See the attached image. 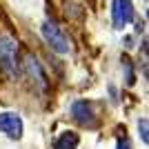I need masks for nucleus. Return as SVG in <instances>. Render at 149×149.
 <instances>
[{
  "instance_id": "1a4fd4ad",
  "label": "nucleus",
  "mask_w": 149,
  "mask_h": 149,
  "mask_svg": "<svg viewBox=\"0 0 149 149\" xmlns=\"http://www.w3.org/2000/svg\"><path fill=\"white\" fill-rule=\"evenodd\" d=\"M138 131H140V138H143V143L147 145V143H149V123H147V118H143L140 123H138Z\"/></svg>"
},
{
  "instance_id": "f03ea898",
  "label": "nucleus",
  "mask_w": 149,
  "mask_h": 149,
  "mask_svg": "<svg viewBox=\"0 0 149 149\" xmlns=\"http://www.w3.org/2000/svg\"><path fill=\"white\" fill-rule=\"evenodd\" d=\"M22 69H25L29 82L33 85V89H38V91H47V89H49V78L45 74L42 65L38 62V58L33 56L31 51H27L25 56H22Z\"/></svg>"
},
{
  "instance_id": "20e7f679",
  "label": "nucleus",
  "mask_w": 149,
  "mask_h": 149,
  "mask_svg": "<svg viewBox=\"0 0 149 149\" xmlns=\"http://www.w3.org/2000/svg\"><path fill=\"white\" fill-rule=\"evenodd\" d=\"M134 20V5L131 0H111V22L113 29H123Z\"/></svg>"
},
{
  "instance_id": "9d476101",
  "label": "nucleus",
  "mask_w": 149,
  "mask_h": 149,
  "mask_svg": "<svg viewBox=\"0 0 149 149\" xmlns=\"http://www.w3.org/2000/svg\"><path fill=\"white\" fill-rule=\"evenodd\" d=\"M116 149H129V140L127 138H118V143H116Z\"/></svg>"
},
{
  "instance_id": "7ed1b4c3",
  "label": "nucleus",
  "mask_w": 149,
  "mask_h": 149,
  "mask_svg": "<svg viewBox=\"0 0 149 149\" xmlns=\"http://www.w3.org/2000/svg\"><path fill=\"white\" fill-rule=\"evenodd\" d=\"M42 38H45V42L49 45L56 54H69V51H71L69 38L65 36L62 29L56 25V22H51V20H45V22H42Z\"/></svg>"
},
{
  "instance_id": "6e6552de",
  "label": "nucleus",
  "mask_w": 149,
  "mask_h": 149,
  "mask_svg": "<svg viewBox=\"0 0 149 149\" xmlns=\"http://www.w3.org/2000/svg\"><path fill=\"white\" fill-rule=\"evenodd\" d=\"M123 69H125V82H127V85H134V82H136V76H134V67H131V60L127 56H123Z\"/></svg>"
},
{
  "instance_id": "f257e3e1",
  "label": "nucleus",
  "mask_w": 149,
  "mask_h": 149,
  "mask_svg": "<svg viewBox=\"0 0 149 149\" xmlns=\"http://www.w3.org/2000/svg\"><path fill=\"white\" fill-rule=\"evenodd\" d=\"M0 71L7 80L18 76V42L11 36H0Z\"/></svg>"
},
{
  "instance_id": "39448f33",
  "label": "nucleus",
  "mask_w": 149,
  "mask_h": 149,
  "mask_svg": "<svg viewBox=\"0 0 149 149\" xmlns=\"http://www.w3.org/2000/svg\"><path fill=\"white\" fill-rule=\"evenodd\" d=\"M71 116H74L76 123H80L82 127H89V129H93V127L98 125L93 105L87 102V100H76L74 105H71Z\"/></svg>"
},
{
  "instance_id": "423d86ee",
  "label": "nucleus",
  "mask_w": 149,
  "mask_h": 149,
  "mask_svg": "<svg viewBox=\"0 0 149 149\" xmlns=\"http://www.w3.org/2000/svg\"><path fill=\"white\" fill-rule=\"evenodd\" d=\"M0 134L9 136L11 140L22 138V120H20L18 113H11V111L0 113Z\"/></svg>"
},
{
  "instance_id": "0eeeda50",
  "label": "nucleus",
  "mask_w": 149,
  "mask_h": 149,
  "mask_svg": "<svg viewBox=\"0 0 149 149\" xmlns=\"http://www.w3.org/2000/svg\"><path fill=\"white\" fill-rule=\"evenodd\" d=\"M78 147V134L74 131H62L60 136L54 140V147L51 149H76Z\"/></svg>"
}]
</instances>
